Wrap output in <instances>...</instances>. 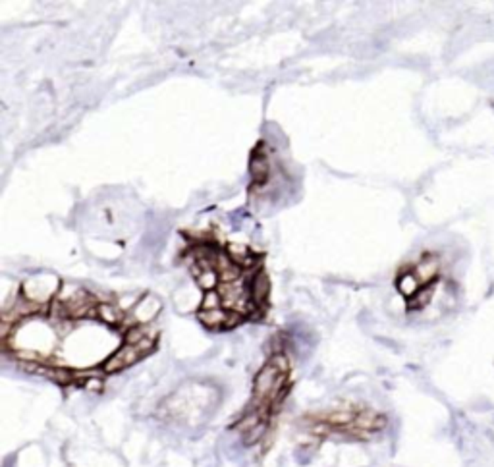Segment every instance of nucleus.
Segmentation results:
<instances>
[{
	"label": "nucleus",
	"mask_w": 494,
	"mask_h": 467,
	"mask_svg": "<svg viewBox=\"0 0 494 467\" xmlns=\"http://www.w3.org/2000/svg\"><path fill=\"white\" fill-rule=\"evenodd\" d=\"M249 174L253 178V185H263L268 178V161L267 156L263 155L261 149H257L251 156L249 163Z\"/></svg>",
	"instance_id": "obj_6"
},
{
	"label": "nucleus",
	"mask_w": 494,
	"mask_h": 467,
	"mask_svg": "<svg viewBox=\"0 0 494 467\" xmlns=\"http://www.w3.org/2000/svg\"><path fill=\"white\" fill-rule=\"evenodd\" d=\"M143 357H145V355L142 354L139 347L132 346V344H124V346L118 347V350L103 363V373H106V375L120 373V371L132 367L134 363H137V361L143 359Z\"/></svg>",
	"instance_id": "obj_1"
},
{
	"label": "nucleus",
	"mask_w": 494,
	"mask_h": 467,
	"mask_svg": "<svg viewBox=\"0 0 494 467\" xmlns=\"http://www.w3.org/2000/svg\"><path fill=\"white\" fill-rule=\"evenodd\" d=\"M97 317L103 318L106 325H122L124 323V315L122 311L116 307V305L108 304V301H99L97 305Z\"/></svg>",
	"instance_id": "obj_8"
},
{
	"label": "nucleus",
	"mask_w": 494,
	"mask_h": 467,
	"mask_svg": "<svg viewBox=\"0 0 494 467\" xmlns=\"http://www.w3.org/2000/svg\"><path fill=\"white\" fill-rule=\"evenodd\" d=\"M199 321L203 323V326L211 328V330H226L228 317H230V311H226L224 307L220 309H211V311H201L197 313Z\"/></svg>",
	"instance_id": "obj_5"
},
{
	"label": "nucleus",
	"mask_w": 494,
	"mask_h": 467,
	"mask_svg": "<svg viewBox=\"0 0 494 467\" xmlns=\"http://www.w3.org/2000/svg\"><path fill=\"white\" fill-rule=\"evenodd\" d=\"M222 307V299H220L219 292L211 290L205 292V296L201 299V311H211V309H220Z\"/></svg>",
	"instance_id": "obj_12"
},
{
	"label": "nucleus",
	"mask_w": 494,
	"mask_h": 467,
	"mask_svg": "<svg viewBox=\"0 0 494 467\" xmlns=\"http://www.w3.org/2000/svg\"><path fill=\"white\" fill-rule=\"evenodd\" d=\"M398 290H400V294H402L403 297H408V299H411V297L415 296L417 292L421 290L423 286H421V282L417 280V276L413 275V270H406V272H402V275L398 276Z\"/></svg>",
	"instance_id": "obj_7"
},
{
	"label": "nucleus",
	"mask_w": 494,
	"mask_h": 467,
	"mask_svg": "<svg viewBox=\"0 0 494 467\" xmlns=\"http://www.w3.org/2000/svg\"><path fill=\"white\" fill-rule=\"evenodd\" d=\"M432 294H435V286H432V284H429V286H423L421 290L417 292L415 296L411 297L408 307H410L411 311H415V309H423L425 305H429V301L432 299Z\"/></svg>",
	"instance_id": "obj_10"
},
{
	"label": "nucleus",
	"mask_w": 494,
	"mask_h": 467,
	"mask_svg": "<svg viewBox=\"0 0 494 467\" xmlns=\"http://www.w3.org/2000/svg\"><path fill=\"white\" fill-rule=\"evenodd\" d=\"M353 427L365 432H377L386 427V417L373 410H360L355 415Z\"/></svg>",
	"instance_id": "obj_3"
},
{
	"label": "nucleus",
	"mask_w": 494,
	"mask_h": 467,
	"mask_svg": "<svg viewBox=\"0 0 494 467\" xmlns=\"http://www.w3.org/2000/svg\"><path fill=\"white\" fill-rule=\"evenodd\" d=\"M438 270H440V261H438L437 255H425L423 259L417 263L413 275L417 276L421 286H429L438 276Z\"/></svg>",
	"instance_id": "obj_4"
},
{
	"label": "nucleus",
	"mask_w": 494,
	"mask_h": 467,
	"mask_svg": "<svg viewBox=\"0 0 494 467\" xmlns=\"http://www.w3.org/2000/svg\"><path fill=\"white\" fill-rule=\"evenodd\" d=\"M268 423H270V421H265V423L257 425L255 429H251V431L246 432V434H241V437H243V442H246L247 446H253L257 444V442H261L268 434V431H270V429H268Z\"/></svg>",
	"instance_id": "obj_11"
},
{
	"label": "nucleus",
	"mask_w": 494,
	"mask_h": 467,
	"mask_svg": "<svg viewBox=\"0 0 494 467\" xmlns=\"http://www.w3.org/2000/svg\"><path fill=\"white\" fill-rule=\"evenodd\" d=\"M246 284L247 290H249V297H251V304L255 305L257 311H263V305H267L268 292H270L267 275H265L263 270H259V272Z\"/></svg>",
	"instance_id": "obj_2"
},
{
	"label": "nucleus",
	"mask_w": 494,
	"mask_h": 467,
	"mask_svg": "<svg viewBox=\"0 0 494 467\" xmlns=\"http://www.w3.org/2000/svg\"><path fill=\"white\" fill-rule=\"evenodd\" d=\"M193 275H195V280H197L199 288H203L205 292L217 290L220 284L219 275L214 270H203L199 267H193Z\"/></svg>",
	"instance_id": "obj_9"
}]
</instances>
